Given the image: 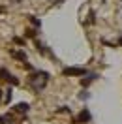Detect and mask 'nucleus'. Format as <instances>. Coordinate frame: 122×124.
I'll use <instances>...</instances> for the list:
<instances>
[{
  "mask_svg": "<svg viewBox=\"0 0 122 124\" xmlns=\"http://www.w3.org/2000/svg\"><path fill=\"white\" fill-rule=\"evenodd\" d=\"M64 75H73V77H79V75H84L86 73V70L84 68H75V66H69V68H64V71H62Z\"/></svg>",
  "mask_w": 122,
  "mask_h": 124,
  "instance_id": "1",
  "label": "nucleus"
},
{
  "mask_svg": "<svg viewBox=\"0 0 122 124\" xmlns=\"http://www.w3.org/2000/svg\"><path fill=\"white\" fill-rule=\"evenodd\" d=\"M90 118H92V115H90V111L84 107L83 111H81V115H79V120H75V122H83V124H88L90 122Z\"/></svg>",
  "mask_w": 122,
  "mask_h": 124,
  "instance_id": "2",
  "label": "nucleus"
},
{
  "mask_svg": "<svg viewBox=\"0 0 122 124\" xmlns=\"http://www.w3.org/2000/svg\"><path fill=\"white\" fill-rule=\"evenodd\" d=\"M9 53H11V56H15L17 60H23V62H26V53H24V51H13V49H11Z\"/></svg>",
  "mask_w": 122,
  "mask_h": 124,
  "instance_id": "3",
  "label": "nucleus"
},
{
  "mask_svg": "<svg viewBox=\"0 0 122 124\" xmlns=\"http://www.w3.org/2000/svg\"><path fill=\"white\" fill-rule=\"evenodd\" d=\"M28 109H30V105L24 103V101H21V103H17V105H15V111H19V113H26Z\"/></svg>",
  "mask_w": 122,
  "mask_h": 124,
  "instance_id": "4",
  "label": "nucleus"
},
{
  "mask_svg": "<svg viewBox=\"0 0 122 124\" xmlns=\"http://www.w3.org/2000/svg\"><path fill=\"white\" fill-rule=\"evenodd\" d=\"M96 77H98V75H96V73H92V75H90L88 79H83L81 83H83V86H88V85H90V83H92V81H94Z\"/></svg>",
  "mask_w": 122,
  "mask_h": 124,
  "instance_id": "5",
  "label": "nucleus"
},
{
  "mask_svg": "<svg viewBox=\"0 0 122 124\" xmlns=\"http://www.w3.org/2000/svg\"><path fill=\"white\" fill-rule=\"evenodd\" d=\"M28 21H30V23L34 24L36 28H39V26H41V23H39V19H36L34 15H28Z\"/></svg>",
  "mask_w": 122,
  "mask_h": 124,
  "instance_id": "6",
  "label": "nucleus"
},
{
  "mask_svg": "<svg viewBox=\"0 0 122 124\" xmlns=\"http://www.w3.org/2000/svg\"><path fill=\"white\" fill-rule=\"evenodd\" d=\"M36 49H38V53H41V54H45V53H47L45 45H43V43H39V41H36Z\"/></svg>",
  "mask_w": 122,
  "mask_h": 124,
  "instance_id": "7",
  "label": "nucleus"
},
{
  "mask_svg": "<svg viewBox=\"0 0 122 124\" xmlns=\"http://www.w3.org/2000/svg\"><path fill=\"white\" fill-rule=\"evenodd\" d=\"M24 36H26V38H36V30H34V28H28V30L24 32Z\"/></svg>",
  "mask_w": 122,
  "mask_h": 124,
  "instance_id": "8",
  "label": "nucleus"
},
{
  "mask_svg": "<svg viewBox=\"0 0 122 124\" xmlns=\"http://www.w3.org/2000/svg\"><path fill=\"white\" fill-rule=\"evenodd\" d=\"M9 81V83H11V85H19V81H17V77H13V75H11V73H8V77H6Z\"/></svg>",
  "mask_w": 122,
  "mask_h": 124,
  "instance_id": "9",
  "label": "nucleus"
},
{
  "mask_svg": "<svg viewBox=\"0 0 122 124\" xmlns=\"http://www.w3.org/2000/svg\"><path fill=\"white\" fill-rule=\"evenodd\" d=\"M13 41H15L17 45H24V39L23 38H13Z\"/></svg>",
  "mask_w": 122,
  "mask_h": 124,
  "instance_id": "10",
  "label": "nucleus"
},
{
  "mask_svg": "<svg viewBox=\"0 0 122 124\" xmlns=\"http://www.w3.org/2000/svg\"><path fill=\"white\" fill-rule=\"evenodd\" d=\"M9 101H11V90L6 92V103H9Z\"/></svg>",
  "mask_w": 122,
  "mask_h": 124,
  "instance_id": "11",
  "label": "nucleus"
},
{
  "mask_svg": "<svg viewBox=\"0 0 122 124\" xmlns=\"http://www.w3.org/2000/svg\"><path fill=\"white\" fill-rule=\"evenodd\" d=\"M8 73H9V71H6V70H0V77H4V79H6V77H8Z\"/></svg>",
  "mask_w": 122,
  "mask_h": 124,
  "instance_id": "12",
  "label": "nucleus"
},
{
  "mask_svg": "<svg viewBox=\"0 0 122 124\" xmlns=\"http://www.w3.org/2000/svg\"><path fill=\"white\" fill-rule=\"evenodd\" d=\"M4 120H6V118H4V116H0V124H4Z\"/></svg>",
  "mask_w": 122,
  "mask_h": 124,
  "instance_id": "13",
  "label": "nucleus"
},
{
  "mask_svg": "<svg viewBox=\"0 0 122 124\" xmlns=\"http://www.w3.org/2000/svg\"><path fill=\"white\" fill-rule=\"evenodd\" d=\"M118 45H122V36H120V38H118Z\"/></svg>",
  "mask_w": 122,
  "mask_h": 124,
  "instance_id": "14",
  "label": "nucleus"
},
{
  "mask_svg": "<svg viewBox=\"0 0 122 124\" xmlns=\"http://www.w3.org/2000/svg\"><path fill=\"white\" fill-rule=\"evenodd\" d=\"M0 98H2V90H0Z\"/></svg>",
  "mask_w": 122,
  "mask_h": 124,
  "instance_id": "15",
  "label": "nucleus"
}]
</instances>
